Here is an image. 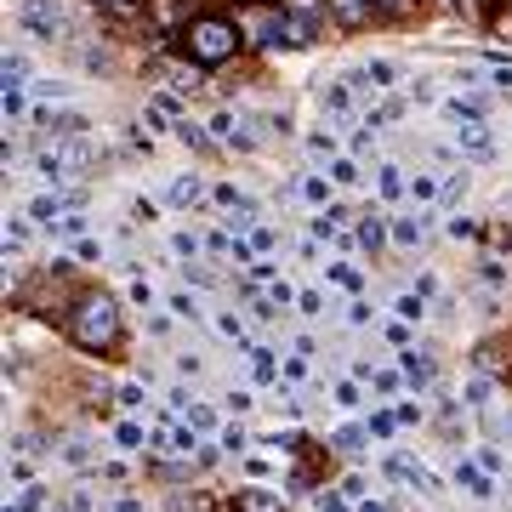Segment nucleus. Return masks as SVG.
<instances>
[{
	"instance_id": "15",
	"label": "nucleus",
	"mask_w": 512,
	"mask_h": 512,
	"mask_svg": "<svg viewBox=\"0 0 512 512\" xmlns=\"http://www.w3.org/2000/svg\"><path fill=\"white\" fill-rule=\"evenodd\" d=\"M6 239H12V245H29V239H35V222H29V217H12V222H6Z\"/></svg>"
},
{
	"instance_id": "37",
	"label": "nucleus",
	"mask_w": 512,
	"mask_h": 512,
	"mask_svg": "<svg viewBox=\"0 0 512 512\" xmlns=\"http://www.w3.org/2000/svg\"><path fill=\"white\" fill-rule=\"evenodd\" d=\"M376 6H387V12H399V6H410V0H376Z\"/></svg>"
},
{
	"instance_id": "30",
	"label": "nucleus",
	"mask_w": 512,
	"mask_h": 512,
	"mask_svg": "<svg viewBox=\"0 0 512 512\" xmlns=\"http://www.w3.org/2000/svg\"><path fill=\"white\" fill-rule=\"evenodd\" d=\"M285 376H291V382H302V376H308V359H302V353H296V359H285Z\"/></svg>"
},
{
	"instance_id": "33",
	"label": "nucleus",
	"mask_w": 512,
	"mask_h": 512,
	"mask_svg": "<svg viewBox=\"0 0 512 512\" xmlns=\"http://www.w3.org/2000/svg\"><path fill=\"white\" fill-rule=\"evenodd\" d=\"M399 313L404 319H421V296H399Z\"/></svg>"
},
{
	"instance_id": "12",
	"label": "nucleus",
	"mask_w": 512,
	"mask_h": 512,
	"mask_svg": "<svg viewBox=\"0 0 512 512\" xmlns=\"http://www.w3.org/2000/svg\"><path fill=\"white\" fill-rule=\"evenodd\" d=\"M165 200H171V205H194V200H200V177H177V183L165 188Z\"/></svg>"
},
{
	"instance_id": "32",
	"label": "nucleus",
	"mask_w": 512,
	"mask_h": 512,
	"mask_svg": "<svg viewBox=\"0 0 512 512\" xmlns=\"http://www.w3.org/2000/svg\"><path fill=\"white\" fill-rule=\"evenodd\" d=\"M467 399L484 404V399H490V382H484V376H478V382H467Z\"/></svg>"
},
{
	"instance_id": "16",
	"label": "nucleus",
	"mask_w": 512,
	"mask_h": 512,
	"mask_svg": "<svg viewBox=\"0 0 512 512\" xmlns=\"http://www.w3.org/2000/svg\"><path fill=\"white\" fill-rule=\"evenodd\" d=\"M330 279H336L342 291H359V285H365V279H359V268H348V262H336V268H330Z\"/></svg>"
},
{
	"instance_id": "38",
	"label": "nucleus",
	"mask_w": 512,
	"mask_h": 512,
	"mask_svg": "<svg viewBox=\"0 0 512 512\" xmlns=\"http://www.w3.org/2000/svg\"><path fill=\"white\" fill-rule=\"evenodd\" d=\"M245 6H268V0H245Z\"/></svg>"
},
{
	"instance_id": "11",
	"label": "nucleus",
	"mask_w": 512,
	"mask_h": 512,
	"mask_svg": "<svg viewBox=\"0 0 512 512\" xmlns=\"http://www.w3.org/2000/svg\"><path fill=\"white\" fill-rule=\"evenodd\" d=\"M461 148H467L473 160H495V143L484 137V126H467V131H461Z\"/></svg>"
},
{
	"instance_id": "26",
	"label": "nucleus",
	"mask_w": 512,
	"mask_h": 512,
	"mask_svg": "<svg viewBox=\"0 0 512 512\" xmlns=\"http://www.w3.org/2000/svg\"><path fill=\"white\" fill-rule=\"evenodd\" d=\"M120 444H126V450H137V444H143V427H137V421H120Z\"/></svg>"
},
{
	"instance_id": "8",
	"label": "nucleus",
	"mask_w": 512,
	"mask_h": 512,
	"mask_svg": "<svg viewBox=\"0 0 512 512\" xmlns=\"http://www.w3.org/2000/svg\"><path fill=\"white\" fill-rule=\"evenodd\" d=\"M399 376H404L410 387H427V382H433V359H427V353H404V359H399Z\"/></svg>"
},
{
	"instance_id": "14",
	"label": "nucleus",
	"mask_w": 512,
	"mask_h": 512,
	"mask_svg": "<svg viewBox=\"0 0 512 512\" xmlns=\"http://www.w3.org/2000/svg\"><path fill=\"white\" fill-rule=\"evenodd\" d=\"M177 137H183L188 148H211V137H205V126H194L188 114H183V120H177Z\"/></svg>"
},
{
	"instance_id": "10",
	"label": "nucleus",
	"mask_w": 512,
	"mask_h": 512,
	"mask_svg": "<svg viewBox=\"0 0 512 512\" xmlns=\"http://www.w3.org/2000/svg\"><path fill=\"white\" fill-rule=\"evenodd\" d=\"M319 109H325V114H336V120H348V114H353L348 86H325V92H319Z\"/></svg>"
},
{
	"instance_id": "31",
	"label": "nucleus",
	"mask_w": 512,
	"mask_h": 512,
	"mask_svg": "<svg viewBox=\"0 0 512 512\" xmlns=\"http://www.w3.org/2000/svg\"><path fill=\"white\" fill-rule=\"evenodd\" d=\"M393 421H399V416H370V433H376V439H387V433H393Z\"/></svg>"
},
{
	"instance_id": "36",
	"label": "nucleus",
	"mask_w": 512,
	"mask_h": 512,
	"mask_svg": "<svg viewBox=\"0 0 512 512\" xmlns=\"http://www.w3.org/2000/svg\"><path fill=\"white\" fill-rule=\"evenodd\" d=\"M359 512H387L382 501H359Z\"/></svg>"
},
{
	"instance_id": "40",
	"label": "nucleus",
	"mask_w": 512,
	"mask_h": 512,
	"mask_svg": "<svg viewBox=\"0 0 512 512\" xmlns=\"http://www.w3.org/2000/svg\"><path fill=\"white\" fill-rule=\"evenodd\" d=\"M507 205H512V194H507Z\"/></svg>"
},
{
	"instance_id": "19",
	"label": "nucleus",
	"mask_w": 512,
	"mask_h": 512,
	"mask_svg": "<svg viewBox=\"0 0 512 512\" xmlns=\"http://www.w3.org/2000/svg\"><path fill=\"white\" fill-rule=\"evenodd\" d=\"M478 467H484V473H507V456H501V450H490V444H484V450H478Z\"/></svg>"
},
{
	"instance_id": "4",
	"label": "nucleus",
	"mask_w": 512,
	"mask_h": 512,
	"mask_svg": "<svg viewBox=\"0 0 512 512\" xmlns=\"http://www.w3.org/2000/svg\"><path fill=\"white\" fill-rule=\"evenodd\" d=\"M239 29H245V40H251L256 52H279V46H291V23H285V6H279V12H268V6H251Z\"/></svg>"
},
{
	"instance_id": "22",
	"label": "nucleus",
	"mask_w": 512,
	"mask_h": 512,
	"mask_svg": "<svg viewBox=\"0 0 512 512\" xmlns=\"http://www.w3.org/2000/svg\"><path fill=\"white\" fill-rule=\"evenodd\" d=\"M450 239H478V222L473 217H450Z\"/></svg>"
},
{
	"instance_id": "23",
	"label": "nucleus",
	"mask_w": 512,
	"mask_h": 512,
	"mask_svg": "<svg viewBox=\"0 0 512 512\" xmlns=\"http://www.w3.org/2000/svg\"><path fill=\"white\" fill-rule=\"evenodd\" d=\"M382 194H387V200H393V194H404V177L393 171V165H382Z\"/></svg>"
},
{
	"instance_id": "24",
	"label": "nucleus",
	"mask_w": 512,
	"mask_h": 512,
	"mask_svg": "<svg viewBox=\"0 0 512 512\" xmlns=\"http://www.w3.org/2000/svg\"><path fill=\"white\" fill-rule=\"evenodd\" d=\"M52 234H63V239L86 234V217H63V222H52Z\"/></svg>"
},
{
	"instance_id": "13",
	"label": "nucleus",
	"mask_w": 512,
	"mask_h": 512,
	"mask_svg": "<svg viewBox=\"0 0 512 512\" xmlns=\"http://www.w3.org/2000/svg\"><path fill=\"white\" fill-rule=\"evenodd\" d=\"M421 234H427V222H421V217H399V222H393V239H399V245H421Z\"/></svg>"
},
{
	"instance_id": "6",
	"label": "nucleus",
	"mask_w": 512,
	"mask_h": 512,
	"mask_svg": "<svg viewBox=\"0 0 512 512\" xmlns=\"http://www.w3.org/2000/svg\"><path fill=\"white\" fill-rule=\"evenodd\" d=\"M456 484H461L467 495H478V501H490V495H495L490 473H484V467H467V461H456Z\"/></svg>"
},
{
	"instance_id": "27",
	"label": "nucleus",
	"mask_w": 512,
	"mask_h": 512,
	"mask_svg": "<svg viewBox=\"0 0 512 512\" xmlns=\"http://www.w3.org/2000/svg\"><path fill=\"white\" fill-rule=\"evenodd\" d=\"M171 450H183V456H194V433H188V427H171Z\"/></svg>"
},
{
	"instance_id": "39",
	"label": "nucleus",
	"mask_w": 512,
	"mask_h": 512,
	"mask_svg": "<svg viewBox=\"0 0 512 512\" xmlns=\"http://www.w3.org/2000/svg\"><path fill=\"white\" fill-rule=\"evenodd\" d=\"M444 6H461V0H444Z\"/></svg>"
},
{
	"instance_id": "1",
	"label": "nucleus",
	"mask_w": 512,
	"mask_h": 512,
	"mask_svg": "<svg viewBox=\"0 0 512 512\" xmlns=\"http://www.w3.org/2000/svg\"><path fill=\"white\" fill-rule=\"evenodd\" d=\"M245 46V29L228 18H194L183 29V52L200 63V69H217V63H228V57Z\"/></svg>"
},
{
	"instance_id": "17",
	"label": "nucleus",
	"mask_w": 512,
	"mask_h": 512,
	"mask_svg": "<svg viewBox=\"0 0 512 512\" xmlns=\"http://www.w3.org/2000/svg\"><path fill=\"white\" fill-rule=\"evenodd\" d=\"M330 444H336V450H359V444H365V433H359V427H336V433H330Z\"/></svg>"
},
{
	"instance_id": "9",
	"label": "nucleus",
	"mask_w": 512,
	"mask_h": 512,
	"mask_svg": "<svg viewBox=\"0 0 512 512\" xmlns=\"http://www.w3.org/2000/svg\"><path fill=\"white\" fill-rule=\"evenodd\" d=\"M353 228H359V234H353V239H359L365 251H382V245H387V222H382V217H359V222H353Z\"/></svg>"
},
{
	"instance_id": "34",
	"label": "nucleus",
	"mask_w": 512,
	"mask_h": 512,
	"mask_svg": "<svg viewBox=\"0 0 512 512\" xmlns=\"http://www.w3.org/2000/svg\"><path fill=\"white\" fill-rule=\"evenodd\" d=\"M319 512H348V507H342V495H319Z\"/></svg>"
},
{
	"instance_id": "29",
	"label": "nucleus",
	"mask_w": 512,
	"mask_h": 512,
	"mask_svg": "<svg viewBox=\"0 0 512 512\" xmlns=\"http://www.w3.org/2000/svg\"><path fill=\"white\" fill-rule=\"evenodd\" d=\"M154 103H160V114H171V120H183V103H177V97H171V92H160V97H154Z\"/></svg>"
},
{
	"instance_id": "28",
	"label": "nucleus",
	"mask_w": 512,
	"mask_h": 512,
	"mask_svg": "<svg viewBox=\"0 0 512 512\" xmlns=\"http://www.w3.org/2000/svg\"><path fill=\"white\" fill-rule=\"evenodd\" d=\"M222 450H228V456H239V450H245V433H239V427H228V433H222Z\"/></svg>"
},
{
	"instance_id": "5",
	"label": "nucleus",
	"mask_w": 512,
	"mask_h": 512,
	"mask_svg": "<svg viewBox=\"0 0 512 512\" xmlns=\"http://www.w3.org/2000/svg\"><path fill=\"white\" fill-rule=\"evenodd\" d=\"M376 0H330V18L336 23H348V29H365V23H376Z\"/></svg>"
},
{
	"instance_id": "3",
	"label": "nucleus",
	"mask_w": 512,
	"mask_h": 512,
	"mask_svg": "<svg viewBox=\"0 0 512 512\" xmlns=\"http://www.w3.org/2000/svg\"><path fill=\"white\" fill-rule=\"evenodd\" d=\"M18 29H29L40 46H63L74 35L69 18H63V6H52V0H18Z\"/></svg>"
},
{
	"instance_id": "20",
	"label": "nucleus",
	"mask_w": 512,
	"mask_h": 512,
	"mask_svg": "<svg viewBox=\"0 0 512 512\" xmlns=\"http://www.w3.org/2000/svg\"><path fill=\"white\" fill-rule=\"evenodd\" d=\"M484 421H490V433H501V439L512 444V410H490Z\"/></svg>"
},
{
	"instance_id": "25",
	"label": "nucleus",
	"mask_w": 512,
	"mask_h": 512,
	"mask_svg": "<svg viewBox=\"0 0 512 512\" xmlns=\"http://www.w3.org/2000/svg\"><path fill=\"white\" fill-rule=\"evenodd\" d=\"M302 194H308L313 205H325V200H330V183H319V177H308V183H302Z\"/></svg>"
},
{
	"instance_id": "7",
	"label": "nucleus",
	"mask_w": 512,
	"mask_h": 512,
	"mask_svg": "<svg viewBox=\"0 0 512 512\" xmlns=\"http://www.w3.org/2000/svg\"><path fill=\"white\" fill-rule=\"evenodd\" d=\"M234 512H285V501H279L274 490H239L234 495Z\"/></svg>"
},
{
	"instance_id": "35",
	"label": "nucleus",
	"mask_w": 512,
	"mask_h": 512,
	"mask_svg": "<svg viewBox=\"0 0 512 512\" xmlns=\"http://www.w3.org/2000/svg\"><path fill=\"white\" fill-rule=\"evenodd\" d=\"M97 6H109V12H131L137 0H97Z\"/></svg>"
},
{
	"instance_id": "18",
	"label": "nucleus",
	"mask_w": 512,
	"mask_h": 512,
	"mask_svg": "<svg viewBox=\"0 0 512 512\" xmlns=\"http://www.w3.org/2000/svg\"><path fill=\"white\" fill-rule=\"evenodd\" d=\"M308 148H313V154H325V160H330V154H336V137H330V131L319 126V131H308Z\"/></svg>"
},
{
	"instance_id": "2",
	"label": "nucleus",
	"mask_w": 512,
	"mask_h": 512,
	"mask_svg": "<svg viewBox=\"0 0 512 512\" xmlns=\"http://www.w3.org/2000/svg\"><path fill=\"white\" fill-rule=\"evenodd\" d=\"M69 336L86 353H109L114 342H120V308H114L109 296H86L69 319Z\"/></svg>"
},
{
	"instance_id": "21",
	"label": "nucleus",
	"mask_w": 512,
	"mask_h": 512,
	"mask_svg": "<svg viewBox=\"0 0 512 512\" xmlns=\"http://www.w3.org/2000/svg\"><path fill=\"white\" fill-rule=\"evenodd\" d=\"M370 86H393V80H399V69H393V63H370Z\"/></svg>"
}]
</instances>
